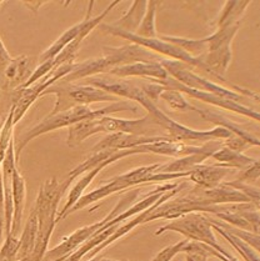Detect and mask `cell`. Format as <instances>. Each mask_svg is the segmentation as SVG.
Instances as JSON below:
<instances>
[{
    "mask_svg": "<svg viewBox=\"0 0 260 261\" xmlns=\"http://www.w3.org/2000/svg\"><path fill=\"white\" fill-rule=\"evenodd\" d=\"M251 2L249 0H233V2H226L224 4L223 9L219 14L217 19L214 20L215 27L217 29H220V28H226L230 27V25H237L242 24L243 16H244L245 10L250 5Z\"/></svg>",
    "mask_w": 260,
    "mask_h": 261,
    "instance_id": "e0dca14e",
    "label": "cell"
},
{
    "mask_svg": "<svg viewBox=\"0 0 260 261\" xmlns=\"http://www.w3.org/2000/svg\"><path fill=\"white\" fill-rule=\"evenodd\" d=\"M160 99L164 100L168 104L170 109L175 110V112H194L195 107L190 104L187 99L184 98L181 93L176 90H170V89H165L160 95Z\"/></svg>",
    "mask_w": 260,
    "mask_h": 261,
    "instance_id": "484cf974",
    "label": "cell"
},
{
    "mask_svg": "<svg viewBox=\"0 0 260 261\" xmlns=\"http://www.w3.org/2000/svg\"><path fill=\"white\" fill-rule=\"evenodd\" d=\"M100 261H128V260H115V259H105V257H101Z\"/></svg>",
    "mask_w": 260,
    "mask_h": 261,
    "instance_id": "d590c367",
    "label": "cell"
},
{
    "mask_svg": "<svg viewBox=\"0 0 260 261\" xmlns=\"http://www.w3.org/2000/svg\"><path fill=\"white\" fill-rule=\"evenodd\" d=\"M228 187L235 189V190L240 191L242 194H244L245 196L249 199V201L254 205L255 207L260 206V191L258 185H249L244 184V182H239L237 180H233V181H226L225 182Z\"/></svg>",
    "mask_w": 260,
    "mask_h": 261,
    "instance_id": "4316f807",
    "label": "cell"
},
{
    "mask_svg": "<svg viewBox=\"0 0 260 261\" xmlns=\"http://www.w3.org/2000/svg\"><path fill=\"white\" fill-rule=\"evenodd\" d=\"M167 231L179 232V234L184 235L187 240L205 244L210 248L217 250L219 254L225 256L226 259L235 260L233 255L229 254L225 249L221 248L219 245L214 235V230H213L209 218L204 215V214L190 213L178 219H174L169 224L159 227L155 231V235L159 237V235L164 234Z\"/></svg>",
    "mask_w": 260,
    "mask_h": 261,
    "instance_id": "52a82bcc",
    "label": "cell"
},
{
    "mask_svg": "<svg viewBox=\"0 0 260 261\" xmlns=\"http://www.w3.org/2000/svg\"><path fill=\"white\" fill-rule=\"evenodd\" d=\"M213 159L217 162V164L225 166V168L238 169V170H243V169L248 168L251 164H254L258 159H253V158L248 156V155L243 154V152L234 151V150L221 146L212 155Z\"/></svg>",
    "mask_w": 260,
    "mask_h": 261,
    "instance_id": "ffe728a7",
    "label": "cell"
},
{
    "mask_svg": "<svg viewBox=\"0 0 260 261\" xmlns=\"http://www.w3.org/2000/svg\"><path fill=\"white\" fill-rule=\"evenodd\" d=\"M70 184L68 179L58 181L57 177H51L45 180L39 189L34 205L38 215V235L34 250L30 255L35 261H43L44 255L48 251L49 241L57 225L58 206Z\"/></svg>",
    "mask_w": 260,
    "mask_h": 261,
    "instance_id": "3957f363",
    "label": "cell"
},
{
    "mask_svg": "<svg viewBox=\"0 0 260 261\" xmlns=\"http://www.w3.org/2000/svg\"><path fill=\"white\" fill-rule=\"evenodd\" d=\"M212 227H213V230H215V231L219 232L221 237L225 239V240L228 241V243L230 244V245L233 246V248L237 250L240 255H242V257L245 261H260L259 252L255 251L253 248H250V246H249L248 244H245L244 241H242L240 239L235 238L234 235L229 234V232L224 231L223 229H220V227L217 226V225L212 224Z\"/></svg>",
    "mask_w": 260,
    "mask_h": 261,
    "instance_id": "d4e9b609",
    "label": "cell"
},
{
    "mask_svg": "<svg viewBox=\"0 0 260 261\" xmlns=\"http://www.w3.org/2000/svg\"><path fill=\"white\" fill-rule=\"evenodd\" d=\"M170 140L168 137H139V135L124 134V133H113L108 137L101 139L91 151H100V150H128L135 149L138 146L146 145V144L158 143V141Z\"/></svg>",
    "mask_w": 260,
    "mask_h": 261,
    "instance_id": "7c38bea8",
    "label": "cell"
},
{
    "mask_svg": "<svg viewBox=\"0 0 260 261\" xmlns=\"http://www.w3.org/2000/svg\"><path fill=\"white\" fill-rule=\"evenodd\" d=\"M83 27H84V19H83L82 21H79L78 24L73 25V27H70L69 29H66L65 32L63 33V34L60 35V37L58 38L50 46H49L48 49L44 50V51L41 53L40 58H39L40 63L46 62V60L54 59L57 55H59L60 53H62L63 50H64L66 46H68L69 44L74 40V39L78 37V35L80 34V32H82Z\"/></svg>",
    "mask_w": 260,
    "mask_h": 261,
    "instance_id": "603a6c76",
    "label": "cell"
},
{
    "mask_svg": "<svg viewBox=\"0 0 260 261\" xmlns=\"http://www.w3.org/2000/svg\"><path fill=\"white\" fill-rule=\"evenodd\" d=\"M0 4H2V2H0ZM10 59H12V55L9 54V51L5 48L4 43H3L2 38H0V69L9 62Z\"/></svg>",
    "mask_w": 260,
    "mask_h": 261,
    "instance_id": "d6a6232c",
    "label": "cell"
},
{
    "mask_svg": "<svg viewBox=\"0 0 260 261\" xmlns=\"http://www.w3.org/2000/svg\"><path fill=\"white\" fill-rule=\"evenodd\" d=\"M101 257H103V256H94V257H91V259H89L88 261H100Z\"/></svg>",
    "mask_w": 260,
    "mask_h": 261,
    "instance_id": "e575fe53",
    "label": "cell"
},
{
    "mask_svg": "<svg viewBox=\"0 0 260 261\" xmlns=\"http://www.w3.org/2000/svg\"><path fill=\"white\" fill-rule=\"evenodd\" d=\"M154 82H157L158 84L163 85L165 89H170V90H176L179 93H181L183 95H188L193 99H198L200 101L206 102V104L214 105V107L220 108V109H225L229 110V112H233L235 114H239V115L245 116V118L251 119L255 123H259V112L256 110L251 109L249 108L248 105L245 104H240V102L233 101V100H228V99H223L219 98V96L214 95V94L210 93H205V91H199V90H194V89H190L185 85L180 84L179 82H176L175 79L169 76L167 79H162V80H157L153 79Z\"/></svg>",
    "mask_w": 260,
    "mask_h": 261,
    "instance_id": "9c48e42d",
    "label": "cell"
},
{
    "mask_svg": "<svg viewBox=\"0 0 260 261\" xmlns=\"http://www.w3.org/2000/svg\"><path fill=\"white\" fill-rule=\"evenodd\" d=\"M259 176H260V164H259V160H256V162L251 164L250 166L243 169L242 173L238 175L235 180L239 182H244V184L251 185L253 182L254 184H258Z\"/></svg>",
    "mask_w": 260,
    "mask_h": 261,
    "instance_id": "f546056e",
    "label": "cell"
},
{
    "mask_svg": "<svg viewBox=\"0 0 260 261\" xmlns=\"http://www.w3.org/2000/svg\"><path fill=\"white\" fill-rule=\"evenodd\" d=\"M110 76L119 79H128V77H145V79H167L169 74L167 73L160 62L151 63H134L129 65L119 66L113 69L109 73Z\"/></svg>",
    "mask_w": 260,
    "mask_h": 261,
    "instance_id": "5bb4252c",
    "label": "cell"
},
{
    "mask_svg": "<svg viewBox=\"0 0 260 261\" xmlns=\"http://www.w3.org/2000/svg\"><path fill=\"white\" fill-rule=\"evenodd\" d=\"M162 62V58L149 50L137 45L126 44L121 46H103V57L91 58L83 63L74 64L73 70L60 79V83H74L96 75L109 74L113 69L134 63Z\"/></svg>",
    "mask_w": 260,
    "mask_h": 261,
    "instance_id": "7a4b0ae2",
    "label": "cell"
},
{
    "mask_svg": "<svg viewBox=\"0 0 260 261\" xmlns=\"http://www.w3.org/2000/svg\"><path fill=\"white\" fill-rule=\"evenodd\" d=\"M99 119L80 121L78 124H74L71 126H69L68 139H66V144H68L69 148H75L79 144H82L83 141L87 140L88 138L101 133Z\"/></svg>",
    "mask_w": 260,
    "mask_h": 261,
    "instance_id": "7402d4cb",
    "label": "cell"
},
{
    "mask_svg": "<svg viewBox=\"0 0 260 261\" xmlns=\"http://www.w3.org/2000/svg\"><path fill=\"white\" fill-rule=\"evenodd\" d=\"M231 173V169L225 168L220 164H200L196 165L188 173V177L195 187L209 190L214 189L223 182L224 177Z\"/></svg>",
    "mask_w": 260,
    "mask_h": 261,
    "instance_id": "4fadbf2b",
    "label": "cell"
},
{
    "mask_svg": "<svg viewBox=\"0 0 260 261\" xmlns=\"http://www.w3.org/2000/svg\"><path fill=\"white\" fill-rule=\"evenodd\" d=\"M38 235V215L35 209L33 207L32 212L29 214L25 226H24L21 237L19 239V250L16 261L24 259V257L32 255L33 250H34L35 241H37Z\"/></svg>",
    "mask_w": 260,
    "mask_h": 261,
    "instance_id": "d6986e66",
    "label": "cell"
},
{
    "mask_svg": "<svg viewBox=\"0 0 260 261\" xmlns=\"http://www.w3.org/2000/svg\"><path fill=\"white\" fill-rule=\"evenodd\" d=\"M139 196L140 189H134V190L128 191L123 198L119 200L117 205L113 207L112 212L108 214L103 220L98 221V223L87 225V226H83L80 227V229L75 230L73 234H70L69 237L63 239V241L59 245L48 250V251L45 252V255H44L43 261H64L66 257L70 256L74 251H76L85 241L89 240L98 230H100L108 221L113 220L115 216H118L119 214H121L124 210H126L128 207L132 206L133 202L139 198Z\"/></svg>",
    "mask_w": 260,
    "mask_h": 261,
    "instance_id": "5b68a950",
    "label": "cell"
},
{
    "mask_svg": "<svg viewBox=\"0 0 260 261\" xmlns=\"http://www.w3.org/2000/svg\"><path fill=\"white\" fill-rule=\"evenodd\" d=\"M55 95L57 101H55L54 108L49 115H55L58 113L65 112V110L71 109L74 107H89L93 102H103V101H119V98L107 93L95 87L84 84H74V83H60L57 82L49 87L41 94V96L45 95ZM40 96V98H41Z\"/></svg>",
    "mask_w": 260,
    "mask_h": 261,
    "instance_id": "8992f818",
    "label": "cell"
},
{
    "mask_svg": "<svg viewBox=\"0 0 260 261\" xmlns=\"http://www.w3.org/2000/svg\"><path fill=\"white\" fill-rule=\"evenodd\" d=\"M139 107L135 102L130 100H119L117 102H112L108 107L101 108V109L93 110L90 107H74L71 109L65 110V112L58 113L55 115H48L38 123L32 129L27 130L23 135L18 138V140L14 143V150H15V159L19 160L21 151L25 148L28 144L35 138L40 135L46 134V133L55 132V130L63 129V127H69L74 124H78L80 121L94 120V119L103 118V116H110L112 114L119 112H133L138 113Z\"/></svg>",
    "mask_w": 260,
    "mask_h": 261,
    "instance_id": "6da1fadb",
    "label": "cell"
},
{
    "mask_svg": "<svg viewBox=\"0 0 260 261\" xmlns=\"http://www.w3.org/2000/svg\"><path fill=\"white\" fill-rule=\"evenodd\" d=\"M210 155L208 154H193L189 156L178 158L173 162L160 164L157 169V173L162 174H188L196 165H200L205 162Z\"/></svg>",
    "mask_w": 260,
    "mask_h": 261,
    "instance_id": "44dd1931",
    "label": "cell"
},
{
    "mask_svg": "<svg viewBox=\"0 0 260 261\" xmlns=\"http://www.w3.org/2000/svg\"><path fill=\"white\" fill-rule=\"evenodd\" d=\"M146 82L149 83H138V84H139V87L143 90V93L145 94L151 101L157 104V102L159 101L162 93L165 90V88L163 87V85L158 84V83L154 82L153 79H146Z\"/></svg>",
    "mask_w": 260,
    "mask_h": 261,
    "instance_id": "4dcf8cb0",
    "label": "cell"
},
{
    "mask_svg": "<svg viewBox=\"0 0 260 261\" xmlns=\"http://www.w3.org/2000/svg\"><path fill=\"white\" fill-rule=\"evenodd\" d=\"M101 133H124V134L139 135V137H164L160 135L162 127L151 118L145 114L140 119H119L114 116H103L99 119Z\"/></svg>",
    "mask_w": 260,
    "mask_h": 261,
    "instance_id": "30bf717a",
    "label": "cell"
},
{
    "mask_svg": "<svg viewBox=\"0 0 260 261\" xmlns=\"http://www.w3.org/2000/svg\"><path fill=\"white\" fill-rule=\"evenodd\" d=\"M160 64L167 70L169 76L175 79L180 84L185 85V87L194 89V90L205 91V93L214 94V95L219 96V98L233 100V101L244 104L243 101L245 100V96H243L242 94L237 93V91L231 90V89L221 87L219 84H215V83L210 82L205 77L200 76V75L194 73L190 66L185 65V64L170 59H162Z\"/></svg>",
    "mask_w": 260,
    "mask_h": 261,
    "instance_id": "ba28073f",
    "label": "cell"
},
{
    "mask_svg": "<svg viewBox=\"0 0 260 261\" xmlns=\"http://www.w3.org/2000/svg\"><path fill=\"white\" fill-rule=\"evenodd\" d=\"M19 250V238L12 234L5 237L4 244L0 248V261H16Z\"/></svg>",
    "mask_w": 260,
    "mask_h": 261,
    "instance_id": "83f0119b",
    "label": "cell"
},
{
    "mask_svg": "<svg viewBox=\"0 0 260 261\" xmlns=\"http://www.w3.org/2000/svg\"><path fill=\"white\" fill-rule=\"evenodd\" d=\"M146 5H148V2H146V0H143V2L135 0V2H133V4L130 5L128 12L124 14L120 19H118V20H115L114 23L110 25L117 28L119 30H123V32L130 33V34H135V32H137V29L139 28L140 23H142L144 14H145Z\"/></svg>",
    "mask_w": 260,
    "mask_h": 261,
    "instance_id": "ac0fdd59",
    "label": "cell"
},
{
    "mask_svg": "<svg viewBox=\"0 0 260 261\" xmlns=\"http://www.w3.org/2000/svg\"><path fill=\"white\" fill-rule=\"evenodd\" d=\"M159 5V2H148L145 14H144L139 28L135 32V35L144 39H155L159 37L155 25L157 9Z\"/></svg>",
    "mask_w": 260,
    "mask_h": 261,
    "instance_id": "cb8c5ba5",
    "label": "cell"
},
{
    "mask_svg": "<svg viewBox=\"0 0 260 261\" xmlns=\"http://www.w3.org/2000/svg\"><path fill=\"white\" fill-rule=\"evenodd\" d=\"M223 145L225 146V148H229L238 152H243L247 149L251 148V145L247 140H244L243 138L237 137V135H233V134H231L228 139L223 140Z\"/></svg>",
    "mask_w": 260,
    "mask_h": 261,
    "instance_id": "1f68e13d",
    "label": "cell"
},
{
    "mask_svg": "<svg viewBox=\"0 0 260 261\" xmlns=\"http://www.w3.org/2000/svg\"><path fill=\"white\" fill-rule=\"evenodd\" d=\"M160 164H151V165L139 166L137 169L128 171L125 174L118 175V176L112 177L108 180L105 184L99 187L95 190L90 191V193L85 194L80 198L76 204L66 213L65 218L70 214L79 212V210L84 209V207L89 206L96 201H100L109 195L119 193V191H124L126 189H132L138 185L144 184H153V182H164L170 181V180L181 179V177H188V174H162L157 173V169L159 168Z\"/></svg>",
    "mask_w": 260,
    "mask_h": 261,
    "instance_id": "277c9868",
    "label": "cell"
},
{
    "mask_svg": "<svg viewBox=\"0 0 260 261\" xmlns=\"http://www.w3.org/2000/svg\"><path fill=\"white\" fill-rule=\"evenodd\" d=\"M34 71L33 59L28 55H19L9 60L0 69V91H16L28 82Z\"/></svg>",
    "mask_w": 260,
    "mask_h": 261,
    "instance_id": "8fae6325",
    "label": "cell"
},
{
    "mask_svg": "<svg viewBox=\"0 0 260 261\" xmlns=\"http://www.w3.org/2000/svg\"><path fill=\"white\" fill-rule=\"evenodd\" d=\"M194 112L198 113L199 115H200L205 121H209V123L214 124L215 126H219V127H223V129L228 130L230 134L243 138L244 140H247L251 146H259L260 145V140L256 135L251 134L250 132H247V130H244L243 127H240V125L234 123L233 120L228 119L226 116L212 112V110H204V109H200V108H196V107H195Z\"/></svg>",
    "mask_w": 260,
    "mask_h": 261,
    "instance_id": "2e32d148",
    "label": "cell"
},
{
    "mask_svg": "<svg viewBox=\"0 0 260 261\" xmlns=\"http://www.w3.org/2000/svg\"><path fill=\"white\" fill-rule=\"evenodd\" d=\"M18 261H35V260H34V259H33V257H32V256H30V255H29V256L24 257V259H21V260H18Z\"/></svg>",
    "mask_w": 260,
    "mask_h": 261,
    "instance_id": "836d02e7",
    "label": "cell"
},
{
    "mask_svg": "<svg viewBox=\"0 0 260 261\" xmlns=\"http://www.w3.org/2000/svg\"><path fill=\"white\" fill-rule=\"evenodd\" d=\"M12 193H13V221L10 234L18 237L20 232L21 221H23L24 207H25L27 184L25 179L19 171L18 166L14 169L12 177Z\"/></svg>",
    "mask_w": 260,
    "mask_h": 261,
    "instance_id": "9a60e30c",
    "label": "cell"
},
{
    "mask_svg": "<svg viewBox=\"0 0 260 261\" xmlns=\"http://www.w3.org/2000/svg\"><path fill=\"white\" fill-rule=\"evenodd\" d=\"M188 241H189V240L184 239V240L178 241V243L174 244V245L167 246V248L160 250V251L158 252L155 256H154V259L151 261H171L174 259V257L176 256V255L183 252V250H184V246L187 245Z\"/></svg>",
    "mask_w": 260,
    "mask_h": 261,
    "instance_id": "f1b7e54d",
    "label": "cell"
}]
</instances>
